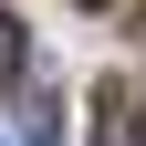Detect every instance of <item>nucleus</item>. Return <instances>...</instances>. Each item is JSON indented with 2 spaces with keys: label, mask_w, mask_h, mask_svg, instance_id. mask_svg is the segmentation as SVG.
Instances as JSON below:
<instances>
[{
  "label": "nucleus",
  "mask_w": 146,
  "mask_h": 146,
  "mask_svg": "<svg viewBox=\"0 0 146 146\" xmlns=\"http://www.w3.org/2000/svg\"><path fill=\"white\" fill-rule=\"evenodd\" d=\"M21 146H63V115H52V94L21 104Z\"/></svg>",
  "instance_id": "obj_1"
},
{
  "label": "nucleus",
  "mask_w": 146,
  "mask_h": 146,
  "mask_svg": "<svg viewBox=\"0 0 146 146\" xmlns=\"http://www.w3.org/2000/svg\"><path fill=\"white\" fill-rule=\"evenodd\" d=\"M115 146H146V104H115Z\"/></svg>",
  "instance_id": "obj_2"
},
{
  "label": "nucleus",
  "mask_w": 146,
  "mask_h": 146,
  "mask_svg": "<svg viewBox=\"0 0 146 146\" xmlns=\"http://www.w3.org/2000/svg\"><path fill=\"white\" fill-rule=\"evenodd\" d=\"M11 63H21V31H11V21H0V73H11Z\"/></svg>",
  "instance_id": "obj_3"
},
{
  "label": "nucleus",
  "mask_w": 146,
  "mask_h": 146,
  "mask_svg": "<svg viewBox=\"0 0 146 146\" xmlns=\"http://www.w3.org/2000/svg\"><path fill=\"white\" fill-rule=\"evenodd\" d=\"M84 11H104V0H84Z\"/></svg>",
  "instance_id": "obj_4"
}]
</instances>
